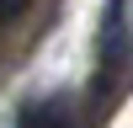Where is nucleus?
Returning a JSON list of instances; mask_svg holds the SVG:
<instances>
[{
    "label": "nucleus",
    "mask_w": 133,
    "mask_h": 128,
    "mask_svg": "<svg viewBox=\"0 0 133 128\" xmlns=\"http://www.w3.org/2000/svg\"><path fill=\"white\" fill-rule=\"evenodd\" d=\"M128 59V0H112L107 5V27H101V96L117 85Z\"/></svg>",
    "instance_id": "f257e3e1"
},
{
    "label": "nucleus",
    "mask_w": 133,
    "mask_h": 128,
    "mask_svg": "<svg viewBox=\"0 0 133 128\" xmlns=\"http://www.w3.org/2000/svg\"><path fill=\"white\" fill-rule=\"evenodd\" d=\"M21 11H27V0H0V21H16Z\"/></svg>",
    "instance_id": "7ed1b4c3"
},
{
    "label": "nucleus",
    "mask_w": 133,
    "mask_h": 128,
    "mask_svg": "<svg viewBox=\"0 0 133 128\" xmlns=\"http://www.w3.org/2000/svg\"><path fill=\"white\" fill-rule=\"evenodd\" d=\"M75 123V107L64 96H43V101L21 107V128H69Z\"/></svg>",
    "instance_id": "f03ea898"
}]
</instances>
